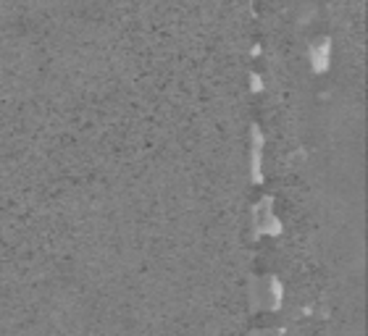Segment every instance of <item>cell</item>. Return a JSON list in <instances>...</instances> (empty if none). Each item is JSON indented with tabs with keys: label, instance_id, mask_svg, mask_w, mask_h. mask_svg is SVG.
Returning <instances> with one entry per match:
<instances>
[{
	"label": "cell",
	"instance_id": "1",
	"mask_svg": "<svg viewBox=\"0 0 368 336\" xmlns=\"http://www.w3.org/2000/svg\"><path fill=\"white\" fill-rule=\"evenodd\" d=\"M329 50H331L329 40H318L316 45H313L310 61H313V68H316V71H326V66H329Z\"/></svg>",
	"mask_w": 368,
	"mask_h": 336
}]
</instances>
